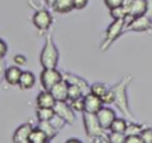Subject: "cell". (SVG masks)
Returning <instances> with one entry per match:
<instances>
[{
	"label": "cell",
	"instance_id": "cell-3",
	"mask_svg": "<svg viewBox=\"0 0 152 143\" xmlns=\"http://www.w3.org/2000/svg\"><path fill=\"white\" fill-rule=\"evenodd\" d=\"M126 30V19H118V20H113L110 23V25L107 27L106 33H104V38L101 42L100 49L102 51H106L121 35L122 32Z\"/></svg>",
	"mask_w": 152,
	"mask_h": 143
},
{
	"label": "cell",
	"instance_id": "cell-17",
	"mask_svg": "<svg viewBox=\"0 0 152 143\" xmlns=\"http://www.w3.org/2000/svg\"><path fill=\"white\" fill-rule=\"evenodd\" d=\"M36 83V76L30 70H23L18 86L20 87V89H31Z\"/></svg>",
	"mask_w": 152,
	"mask_h": 143
},
{
	"label": "cell",
	"instance_id": "cell-18",
	"mask_svg": "<svg viewBox=\"0 0 152 143\" xmlns=\"http://www.w3.org/2000/svg\"><path fill=\"white\" fill-rule=\"evenodd\" d=\"M74 0H56L52 10L57 13H68L74 10Z\"/></svg>",
	"mask_w": 152,
	"mask_h": 143
},
{
	"label": "cell",
	"instance_id": "cell-8",
	"mask_svg": "<svg viewBox=\"0 0 152 143\" xmlns=\"http://www.w3.org/2000/svg\"><path fill=\"white\" fill-rule=\"evenodd\" d=\"M55 110V114L59 116L62 119L65 120V123L68 125H72L75 123L76 119V112L71 108V106L69 105L68 101H57L56 105L53 106Z\"/></svg>",
	"mask_w": 152,
	"mask_h": 143
},
{
	"label": "cell",
	"instance_id": "cell-34",
	"mask_svg": "<svg viewBox=\"0 0 152 143\" xmlns=\"http://www.w3.org/2000/svg\"><path fill=\"white\" fill-rule=\"evenodd\" d=\"M74 10H83L88 5V0H74Z\"/></svg>",
	"mask_w": 152,
	"mask_h": 143
},
{
	"label": "cell",
	"instance_id": "cell-36",
	"mask_svg": "<svg viewBox=\"0 0 152 143\" xmlns=\"http://www.w3.org/2000/svg\"><path fill=\"white\" fill-rule=\"evenodd\" d=\"M125 143H144L140 136H126Z\"/></svg>",
	"mask_w": 152,
	"mask_h": 143
},
{
	"label": "cell",
	"instance_id": "cell-6",
	"mask_svg": "<svg viewBox=\"0 0 152 143\" xmlns=\"http://www.w3.org/2000/svg\"><path fill=\"white\" fill-rule=\"evenodd\" d=\"M152 30V19L142 14L139 17L131 18L126 24V31L133 32H147Z\"/></svg>",
	"mask_w": 152,
	"mask_h": 143
},
{
	"label": "cell",
	"instance_id": "cell-20",
	"mask_svg": "<svg viewBox=\"0 0 152 143\" xmlns=\"http://www.w3.org/2000/svg\"><path fill=\"white\" fill-rule=\"evenodd\" d=\"M49 138V141H51L52 138L56 137V135L58 133V131L55 129V126L51 124V122H38V125H37Z\"/></svg>",
	"mask_w": 152,
	"mask_h": 143
},
{
	"label": "cell",
	"instance_id": "cell-29",
	"mask_svg": "<svg viewBox=\"0 0 152 143\" xmlns=\"http://www.w3.org/2000/svg\"><path fill=\"white\" fill-rule=\"evenodd\" d=\"M101 100H102L103 106H104V105H112V104H114L115 95H114L113 89H112V88H108V91H107V92H106V94L101 98Z\"/></svg>",
	"mask_w": 152,
	"mask_h": 143
},
{
	"label": "cell",
	"instance_id": "cell-42",
	"mask_svg": "<svg viewBox=\"0 0 152 143\" xmlns=\"http://www.w3.org/2000/svg\"><path fill=\"white\" fill-rule=\"evenodd\" d=\"M46 143H50V142H46Z\"/></svg>",
	"mask_w": 152,
	"mask_h": 143
},
{
	"label": "cell",
	"instance_id": "cell-25",
	"mask_svg": "<svg viewBox=\"0 0 152 143\" xmlns=\"http://www.w3.org/2000/svg\"><path fill=\"white\" fill-rule=\"evenodd\" d=\"M142 129H144V126L141 124L131 122V123H127V128H126L125 135L126 136H140Z\"/></svg>",
	"mask_w": 152,
	"mask_h": 143
},
{
	"label": "cell",
	"instance_id": "cell-21",
	"mask_svg": "<svg viewBox=\"0 0 152 143\" xmlns=\"http://www.w3.org/2000/svg\"><path fill=\"white\" fill-rule=\"evenodd\" d=\"M36 116H37L38 122H49L55 116V110L53 108H46V107H37Z\"/></svg>",
	"mask_w": 152,
	"mask_h": 143
},
{
	"label": "cell",
	"instance_id": "cell-11",
	"mask_svg": "<svg viewBox=\"0 0 152 143\" xmlns=\"http://www.w3.org/2000/svg\"><path fill=\"white\" fill-rule=\"evenodd\" d=\"M32 129H33V126L30 123H24V124L19 125L15 129V131L13 132V136H12L13 143H30L28 136H30Z\"/></svg>",
	"mask_w": 152,
	"mask_h": 143
},
{
	"label": "cell",
	"instance_id": "cell-12",
	"mask_svg": "<svg viewBox=\"0 0 152 143\" xmlns=\"http://www.w3.org/2000/svg\"><path fill=\"white\" fill-rule=\"evenodd\" d=\"M83 99H84V112H87V113L96 114L100 111V108L103 106L101 98H99L91 93H87L83 97Z\"/></svg>",
	"mask_w": 152,
	"mask_h": 143
},
{
	"label": "cell",
	"instance_id": "cell-26",
	"mask_svg": "<svg viewBox=\"0 0 152 143\" xmlns=\"http://www.w3.org/2000/svg\"><path fill=\"white\" fill-rule=\"evenodd\" d=\"M84 97V95H83ZM83 97H78L76 99H71V100H68L69 105L71 106V108L75 111V112H84V99Z\"/></svg>",
	"mask_w": 152,
	"mask_h": 143
},
{
	"label": "cell",
	"instance_id": "cell-27",
	"mask_svg": "<svg viewBox=\"0 0 152 143\" xmlns=\"http://www.w3.org/2000/svg\"><path fill=\"white\" fill-rule=\"evenodd\" d=\"M83 95H84V93H83V91L78 86H76V85H69V87H68V100L76 99V98L83 97Z\"/></svg>",
	"mask_w": 152,
	"mask_h": 143
},
{
	"label": "cell",
	"instance_id": "cell-38",
	"mask_svg": "<svg viewBox=\"0 0 152 143\" xmlns=\"http://www.w3.org/2000/svg\"><path fill=\"white\" fill-rule=\"evenodd\" d=\"M5 72H6V64L4 60H0V83L5 79Z\"/></svg>",
	"mask_w": 152,
	"mask_h": 143
},
{
	"label": "cell",
	"instance_id": "cell-32",
	"mask_svg": "<svg viewBox=\"0 0 152 143\" xmlns=\"http://www.w3.org/2000/svg\"><path fill=\"white\" fill-rule=\"evenodd\" d=\"M103 1H104V5L109 10H112L114 7H118V6H121L124 4V0H103Z\"/></svg>",
	"mask_w": 152,
	"mask_h": 143
},
{
	"label": "cell",
	"instance_id": "cell-31",
	"mask_svg": "<svg viewBox=\"0 0 152 143\" xmlns=\"http://www.w3.org/2000/svg\"><path fill=\"white\" fill-rule=\"evenodd\" d=\"M140 137L144 143H152V128H144Z\"/></svg>",
	"mask_w": 152,
	"mask_h": 143
},
{
	"label": "cell",
	"instance_id": "cell-16",
	"mask_svg": "<svg viewBox=\"0 0 152 143\" xmlns=\"http://www.w3.org/2000/svg\"><path fill=\"white\" fill-rule=\"evenodd\" d=\"M21 73H23V70L18 66H10V67H7L6 72H5V80H6V82L8 85H11V86L18 85Z\"/></svg>",
	"mask_w": 152,
	"mask_h": 143
},
{
	"label": "cell",
	"instance_id": "cell-37",
	"mask_svg": "<svg viewBox=\"0 0 152 143\" xmlns=\"http://www.w3.org/2000/svg\"><path fill=\"white\" fill-rule=\"evenodd\" d=\"M145 15H147L150 19H152V0H146V12Z\"/></svg>",
	"mask_w": 152,
	"mask_h": 143
},
{
	"label": "cell",
	"instance_id": "cell-2",
	"mask_svg": "<svg viewBox=\"0 0 152 143\" xmlns=\"http://www.w3.org/2000/svg\"><path fill=\"white\" fill-rule=\"evenodd\" d=\"M59 60V52L56 44L52 41V36L49 35L45 39L44 46L40 51L39 62L43 68H57Z\"/></svg>",
	"mask_w": 152,
	"mask_h": 143
},
{
	"label": "cell",
	"instance_id": "cell-7",
	"mask_svg": "<svg viewBox=\"0 0 152 143\" xmlns=\"http://www.w3.org/2000/svg\"><path fill=\"white\" fill-rule=\"evenodd\" d=\"M32 23L39 31H48L52 25V15L48 10L39 8L33 13Z\"/></svg>",
	"mask_w": 152,
	"mask_h": 143
},
{
	"label": "cell",
	"instance_id": "cell-14",
	"mask_svg": "<svg viewBox=\"0 0 152 143\" xmlns=\"http://www.w3.org/2000/svg\"><path fill=\"white\" fill-rule=\"evenodd\" d=\"M56 99L53 98V95L51 94L50 91L43 89L42 92L38 93L37 98H36V104L37 107H46V108H53V106L56 105Z\"/></svg>",
	"mask_w": 152,
	"mask_h": 143
},
{
	"label": "cell",
	"instance_id": "cell-41",
	"mask_svg": "<svg viewBox=\"0 0 152 143\" xmlns=\"http://www.w3.org/2000/svg\"><path fill=\"white\" fill-rule=\"evenodd\" d=\"M44 1H45V4H46L49 7H51V8H52V6H53V4H55V1H56V0H44Z\"/></svg>",
	"mask_w": 152,
	"mask_h": 143
},
{
	"label": "cell",
	"instance_id": "cell-28",
	"mask_svg": "<svg viewBox=\"0 0 152 143\" xmlns=\"http://www.w3.org/2000/svg\"><path fill=\"white\" fill-rule=\"evenodd\" d=\"M107 137L112 143H125V139H126L125 133H118V132H110V131L107 135Z\"/></svg>",
	"mask_w": 152,
	"mask_h": 143
},
{
	"label": "cell",
	"instance_id": "cell-1",
	"mask_svg": "<svg viewBox=\"0 0 152 143\" xmlns=\"http://www.w3.org/2000/svg\"><path fill=\"white\" fill-rule=\"evenodd\" d=\"M131 81H132L131 76H124L114 87H112L114 95H115V100H114L115 106L121 111V113L124 116H127L128 118L133 117L132 112L129 110L128 97H127V87H128Z\"/></svg>",
	"mask_w": 152,
	"mask_h": 143
},
{
	"label": "cell",
	"instance_id": "cell-10",
	"mask_svg": "<svg viewBox=\"0 0 152 143\" xmlns=\"http://www.w3.org/2000/svg\"><path fill=\"white\" fill-rule=\"evenodd\" d=\"M122 5L127 8L129 18L142 15L146 12V0H124Z\"/></svg>",
	"mask_w": 152,
	"mask_h": 143
},
{
	"label": "cell",
	"instance_id": "cell-9",
	"mask_svg": "<svg viewBox=\"0 0 152 143\" xmlns=\"http://www.w3.org/2000/svg\"><path fill=\"white\" fill-rule=\"evenodd\" d=\"M96 118H97L100 125L102 126V129L104 131H107V130H109L113 120L116 118V113L112 107L102 106L100 108V111L96 113Z\"/></svg>",
	"mask_w": 152,
	"mask_h": 143
},
{
	"label": "cell",
	"instance_id": "cell-33",
	"mask_svg": "<svg viewBox=\"0 0 152 143\" xmlns=\"http://www.w3.org/2000/svg\"><path fill=\"white\" fill-rule=\"evenodd\" d=\"M13 61H14V63H15V66H18V67H20V66H24V64H26V62H27V60H26V57L24 56V55H15L14 57H13Z\"/></svg>",
	"mask_w": 152,
	"mask_h": 143
},
{
	"label": "cell",
	"instance_id": "cell-39",
	"mask_svg": "<svg viewBox=\"0 0 152 143\" xmlns=\"http://www.w3.org/2000/svg\"><path fill=\"white\" fill-rule=\"evenodd\" d=\"M97 143H112L109 139H108V137H107V135H104V136H102L101 138H99L97 141H96Z\"/></svg>",
	"mask_w": 152,
	"mask_h": 143
},
{
	"label": "cell",
	"instance_id": "cell-30",
	"mask_svg": "<svg viewBox=\"0 0 152 143\" xmlns=\"http://www.w3.org/2000/svg\"><path fill=\"white\" fill-rule=\"evenodd\" d=\"M51 122V124L55 126V129L57 130V131H59V130H62L65 125H66V123H65V120L64 119H62L59 116H57V114H55L53 117H52V119L50 120Z\"/></svg>",
	"mask_w": 152,
	"mask_h": 143
},
{
	"label": "cell",
	"instance_id": "cell-5",
	"mask_svg": "<svg viewBox=\"0 0 152 143\" xmlns=\"http://www.w3.org/2000/svg\"><path fill=\"white\" fill-rule=\"evenodd\" d=\"M63 80V74L57 68H43L40 73V83L43 89L50 91L56 83Z\"/></svg>",
	"mask_w": 152,
	"mask_h": 143
},
{
	"label": "cell",
	"instance_id": "cell-13",
	"mask_svg": "<svg viewBox=\"0 0 152 143\" xmlns=\"http://www.w3.org/2000/svg\"><path fill=\"white\" fill-rule=\"evenodd\" d=\"M63 80H65L69 85H76V86H78L83 91L84 95L87 93H89L90 85L87 82L86 79H83V77H81V76H78L76 74H72V73H64L63 74Z\"/></svg>",
	"mask_w": 152,
	"mask_h": 143
},
{
	"label": "cell",
	"instance_id": "cell-23",
	"mask_svg": "<svg viewBox=\"0 0 152 143\" xmlns=\"http://www.w3.org/2000/svg\"><path fill=\"white\" fill-rule=\"evenodd\" d=\"M107 91H108V87L102 82H94L89 87V93H91L99 98H102Z\"/></svg>",
	"mask_w": 152,
	"mask_h": 143
},
{
	"label": "cell",
	"instance_id": "cell-24",
	"mask_svg": "<svg viewBox=\"0 0 152 143\" xmlns=\"http://www.w3.org/2000/svg\"><path fill=\"white\" fill-rule=\"evenodd\" d=\"M109 14L113 18V20H118V19H126L128 15V12H127V8L124 5H121L109 10Z\"/></svg>",
	"mask_w": 152,
	"mask_h": 143
},
{
	"label": "cell",
	"instance_id": "cell-4",
	"mask_svg": "<svg viewBox=\"0 0 152 143\" xmlns=\"http://www.w3.org/2000/svg\"><path fill=\"white\" fill-rule=\"evenodd\" d=\"M83 125H84L86 135L89 139L97 141L99 138L106 135V131L102 129V126L100 125L96 118V114L94 113L83 112Z\"/></svg>",
	"mask_w": 152,
	"mask_h": 143
},
{
	"label": "cell",
	"instance_id": "cell-15",
	"mask_svg": "<svg viewBox=\"0 0 152 143\" xmlns=\"http://www.w3.org/2000/svg\"><path fill=\"white\" fill-rule=\"evenodd\" d=\"M68 82L65 80H62L50 89L56 101H68Z\"/></svg>",
	"mask_w": 152,
	"mask_h": 143
},
{
	"label": "cell",
	"instance_id": "cell-19",
	"mask_svg": "<svg viewBox=\"0 0 152 143\" xmlns=\"http://www.w3.org/2000/svg\"><path fill=\"white\" fill-rule=\"evenodd\" d=\"M28 141H30V143H46V142H50L48 136L38 126H36L31 130V133L28 136Z\"/></svg>",
	"mask_w": 152,
	"mask_h": 143
},
{
	"label": "cell",
	"instance_id": "cell-35",
	"mask_svg": "<svg viewBox=\"0 0 152 143\" xmlns=\"http://www.w3.org/2000/svg\"><path fill=\"white\" fill-rule=\"evenodd\" d=\"M7 50H8V48H7L6 42L0 38V60H4V57L7 54Z\"/></svg>",
	"mask_w": 152,
	"mask_h": 143
},
{
	"label": "cell",
	"instance_id": "cell-40",
	"mask_svg": "<svg viewBox=\"0 0 152 143\" xmlns=\"http://www.w3.org/2000/svg\"><path fill=\"white\" fill-rule=\"evenodd\" d=\"M64 143H83L81 139H78V138H75V137H71V138H69V139H66Z\"/></svg>",
	"mask_w": 152,
	"mask_h": 143
},
{
	"label": "cell",
	"instance_id": "cell-22",
	"mask_svg": "<svg viewBox=\"0 0 152 143\" xmlns=\"http://www.w3.org/2000/svg\"><path fill=\"white\" fill-rule=\"evenodd\" d=\"M127 120L125 119V118H119V117H116L114 120H113V123H112V125H110V128H109V131L110 132H118V133H125V131H126V128H127Z\"/></svg>",
	"mask_w": 152,
	"mask_h": 143
}]
</instances>
